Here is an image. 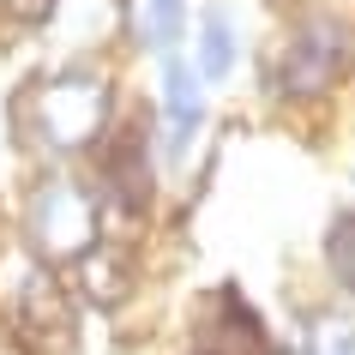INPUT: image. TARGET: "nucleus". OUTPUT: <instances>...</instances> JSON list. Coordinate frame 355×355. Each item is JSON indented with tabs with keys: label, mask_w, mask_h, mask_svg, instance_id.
<instances>
[{
	"label": "nucleus",
	"mask_w": 355,
	"mask_h": 355,
	"mask_svg": "<svg viewBox=\"0 0 355 355\" xmlns=\"http://www.w3.org/2000/svg\"><path fill=\"white\" fill-rule=\"evenodd\" d=\"M187 31V0H132V37L145 49H175Z\"/></svg>",
	"instance_id": "obj_8"
},
{
	"label": "nucleus",
	"mask_w": 355,
	"mask_h": 355,
	"mask_svg": "<svg viewBox=\"0 0 355 355\" xmlns=\"http://www.w3.org/2000/svg\"><path fill=\"white\" fill-rule=\"evenodd\" d=\"M343 55H349L343 24L325 19V12H307V19L289 31V42H283L271 85H277L283 96H319V91H331V85H337V73H343Z\"/></svg>",
	"instance_id": "obj_3"
},
{
	"label": "nucleus",
	"mask_w": 355,
	"mask_h": 355,
	"mask_svg": "<svg viewBox=\"0 0 355 355\" xmlns=\"http://www.w3.org/2000/svg\"><path fill=\"white\" fill-rule=\"evenodd\" d=\"M307 355H355V325H343V319H313L307 325Z\"/></svg>",
	"instance_id": "obj_11"
},
{
	"label": "nucleus",
	"mask_w": 355,
	"mask_h": 355,
	"mask_svg": "<svg viewBox=\"0 0 355 355\" xmlns=\"http://www.w3.org/2000/svg\"><path fill=\"white\" fill-rule=\"evenodd\" d=\"M325 259H331L337 283L355 295V217H337V223H331V235H325Z\"/></svg>",
	"instance_id": "obj_10"
},
{
	"label": "nucleus",
	"mask_w": 355,
	"mask_h": 355,
	"mask_svg": "<svg viewBox=\"0 0 355 355\" xmlns=\"http://www.w3.org/2000/svg\"><path fill=\"white\" fill-rule=\"evenodd\" d=\"M73 283H78V295L91 301L96 313H114V307H127L132 289H139V259H132V247H121V241H96L91 253L73 265Z\"/></svg>",
	"instance_id": "obj_6"
},
{
	"label": "nucleus",
	"mask_w": 355,
	"mask_h": 355,
	"mask_svg": "<svg viewBox=\"0 0 355 355\" xmlns=\"http://www.w3.org/2000/svg\"><path fill=\"white\" fill-rule=\"evenodd\" d=\"M103 199L114 211H127V217H139L150 205V139H145V127H127L109 139V150H103Z\"/></svg>",
	"instance_id": "obj_5"
},
{
	"label": "nucleus",
	"mask_w": 355,
	"mask_h": 355,
	"mask_svg": "<svg viewBox=\"0 0 355 355\" xmlns=\"http://www.w3.org/2000/svg\"><path fill=\"white\" fill-rule=\"evenodd\" d=\"M0 12H12L19 24H42L55 12V0H0Z\"/></svg>",
	"instance_id": "obj_12"
},
{
	"label": "nucleus",
	"mask_w": 355,
	"mask_h": 355,
	"mask_svg": "<svg viewBox=\"0 0 355 355\" xmlns=\"http://www.w3.org/2000/svg\"><path fill=\"white\" fill-rule=\"evenodd\" d=\"M199 67L181 55L163 60V114H168V150L181 157L187 150V139L199 132V121H205V91H199Z\"/></svg>",
	"instance_id": "obj_7"
},
{
	"label": "nucleus",
	"mask_w": 355,
	"mask_h": 355,
	"mask_svg": "<svg viewBox=\"0 0 355 355\" xmlns=\"http://www.w3.org/2000/svg\"><path fill=\"white\" fill-rule=\"evenodd\" d=\"M19 325H24V343H42V349H73L78 313H73L67 283H60L49 265H37V271L19 283Z\"/></svg>",
	"instance_id": "obj_4"
},
{
	"label": "nucleus",
	"mask_w": 355,
	"mask_h": 355,
	"mask_svg": "<svg viewBox=\"0 0 355 355\" xmlns=\"http://www.w3.org/2000/svg\"><path fill=\"white\" fill-rule=\"evenodd\" d=\"M229 67H235V24H229V12H205V24H199V73L229 78Z\"/></svg>",
	"instance_id": "obj_9"
},
{
	"label": "nucleus",
	"mask_w": 355,
	"mask_h": 355,
	"mask_svg": "<svg viewBox=\"0 0 355 355\" xmlns=\"http://www.w3.org/2000/svg\"><path fill=\"white\" fill-rule=\"evenodd\" d=\"M96 223H103V211H96V193L55 175V181H42L31 193V205H24V241L37 253V265H78L85 253L96 247Z\"/></svg>",
	"instance_id": "obj_2"
},
{
	"label": "nucleus",
	"mask_w": 355,
	"mask_h": 355,
	"mask_svg": "<svg viewBox=\"0 0 355 355\" xmlns=\"http://www.w3.org/2000/svg\"><path fill=\"white\" fill-rule=\"evenodd\" d=\"M0 355H37V349L24 343V331H12V325H0Z\"/></svg>",
	"instance_id": "obj_13"
},
{
	"label": "nucleus",
	"mask_w": 355,
	"mask_h": 355,
	"mask_svg": "<svg viewBox=\"0 0 355 355\" xmlns=\"http://www.w3.org/2000/svg\"><path fill=\"white\" fill-rule=\"evenodd\" d=\"M109 103L114 96L103 73H55V78H37L31 91H19L12 121H19L24 139H37L49 150H85L109 127Z\"/></svg>",
	"instance_id": "obj_1"
}]
</instances>
